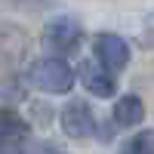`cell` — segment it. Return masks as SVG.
<instances>
[{
  "mask_svg": "<svg viewBox=\"0 0 154 154\" xmlns=\"http://www.w3.org/2000/svg\"><path fill=\"white\" fill-rule=\"evenodd\" d=\"M28 80L37 86V89H43V93H53V96H65L71 93V86H74V71L65 59H59V56H43V59H37L31 71H28Z\"/></svg>",
  "mask_w": 154,
  "mask_h": 154,
  "instance_id": "cell-1",
  "label": "cell"
},
{
  "mask_svg": "<svg viewBox=\"0 0 154 154\" xmlns=\"http://www.w3.org/2000/svg\"><path fill=\"white\" fill-rule=\"evenodd\" d=\"M80 37H83V28L74 16H56L43 25V34H40V43L49 56H59L65 59L68 53H74L80 46Z\"/></svg>",
  "mask_w": 154,
  "mask_h": 154,
  "instance_id": "cell-2",
  "label": "cell"
},
{
  "mask_svg": "<svg viewBox=\"0 0 154 154\" xmlns=\"http://www.w3.org/2000/svg\"><path fill=\"white\" fill-rule=\"evenodd\" d=\"M93 53H96V62L105 65L111 74H117L130 65V46H126V40L120 34H108V31L99 34L93 40Z\"/></svg>",
  "mask_w": 154,
  "mask_h": 154,
  "instance_id": "cell-3",
  "label": "cell"
},
{
  "mask_svg": "<svg viewBox=\"0 0 154 154\" xmlns=\"http://www.w3.org/2000/svg\"><path fill=\"white\" fill-rule=\"evenodd\" d=\"M62 130L71 139H89L96 133V114L86 105L83 99H71L65 108H62Z\"/></svg>",
  "mask_w": 154,
  "mask_h": 154,
  "instance_id": "cell-4",
  "label": "cell"
},
{
  "mask_svg": "<svg viewBox=\"0 0 154 154\" xmlns=\"http://www.w3.org/2000/svg\"><path fill=\"white\" fill-rule=\"evenodd\" d=\"M80 83L89 96H96V99H111L114 93H117V80H114V74L105 68V65H99L96 59H83L80 62Z\"/></svg>",
  "mask_w": 154,
  "mask_h": 154,
  "instance_id": "cell-5",
  "label": "cell"
},
{
  "mask_svg": "<svg viewBox=\"0 0 154 154\" xmlns=\"http://www.w3.org/2000/svg\"><path fill=\"white\" fill-rule=\"evenodd\" d=\"M145 120V102L139 96H120L117 102H114V123L117 126H126V130H133V126H139Z\"/></svg>",
  "mask_w": 154,
  "mask_h": 154,
  "instance_id": "cell-6",
  "label": "cell"
},
{
  "mask_svg": "<svg viewBox=\"0 0 154 154\" xmlns=\"http://www.w3.org/2000/svg\"><path fill=\"white\" fill-rule=\"evenodd\" d=\"M25 136H28V123H25L16 111L3 108V111H0V145L19 148L25 142Z\"/></svg>",
  "mask_w": 154,
  "mask_h": 154,
  "instance_id": "cell-7",
  "label": "cell"
},
{
  "mask_svg": "<svg viewBox=\"0 0 154 154\" xmlns=\"http://www.w3.org/2000/svg\"><path fill=\"white\" fill-rule=\"evenodd\" d=\"M120 154H154V130L136 133L130 142L120 148Z\"/></svg>",
  "mask_w": 154,
  "mask_h": 154,
  "instance_id": "cell-8",
  "label": "cell"
},
{
  "mask_svg": "<svg viewBox=\"0 0 154 154\" xmlns=\"http://www.w3.org/2000/svg\"><path fill=\"white\" fill-rule=\"evenodd\" d=\"M46 154H62V151H46Z\"/></svg>",
  "mask_w": 154,
  "mask_h": 154,
  "instance_id": "cell-9",
  "label": "cell"
}]
</instances>
